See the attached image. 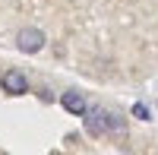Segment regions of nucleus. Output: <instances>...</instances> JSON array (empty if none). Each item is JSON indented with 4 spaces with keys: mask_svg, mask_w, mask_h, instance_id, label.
<instances>
[{
    "mask_svg": "<svg viewBox=\"0 0 158 155\" xmlns=\"http://www.w3.org/2000/svg\"><path fill=\"white\" fill-rule=\"evenodd\" d=\"M16 44H19L22 54H35V51L44 48V32H41V29H19Z\"/></svg>",
    "mask_w": 158,
    "mask_h": 155,
    "instance_id": "f257e3e1",
    "label": "nucleus"
},
{
    "mask_svg": "<svg viewBox=\"0 0 158 155\" xmlns=\"http://www.w3.org/2000/svg\"><path fill=\"white\" fill-rule=\"evenodd\" d=\"M85 133L89 136H104L108 133V111L104 108H85Z\"/></svg>",
    "mask_w": 158,
    "mask_h": 155,
    "instance_id": "f03ea898",
    "label": "nucleus"
},
{
    "mask_svg": "<svg viewBox=\"0 0 158 155\" xmlns=\"http://www.w3.org/2000/svg\"><path fill=\"white\" fill-rule=\"evenodd\" d=\"M0 86H3V92H10V95H22V92H29V79H25L19 70H6L3 79H0Z\"/></svg>",
    "mask_w": 158,
    "mask_h": 155,
    "instance_id": "7ed1b4c3",
    "label": "nucleus"
},
{
    "mask_svg": "<svg viewBox=\"0 0 158 155\" xmlns=\"http://www.w3.org/2000/svg\"><path fill=\"white\" fill-rule=\"evenodd\" d=\"M60 105L67 108L70 114H85V98H82V92H63V95H60Z\"/></svg>",
    "mask_w": 158,
    "mask_h": 155,
    "instance_id": "20e7f679",
    "label": "nucleus"
},
{
    "mask_svg": "<svg viewBox=\"0 0 158 155\" xmlns=\"http://www.w3.org/2000/svg\"><path fill=\"white\" fill-rule=\"evenodd\" d=\"M123 130H127V124L117 114H108V133H123Z\"/></svg>",
    "mask_w": 158,
    "mask_h": 155,
    "instance_id": "39448f33",
    "label": "nucleus"
},
{
    "mask_svg": "<svg viewBox=\"0 0 158 155\" xmlns=\"http://www.w3.org/2000/svg\"><path fill=\"white\" fill-rule=\"evenodd\" d=\"M133 117H139V120H149V108L142 105V101H136V105H133Z\"/></svg>",
    "mask_w": 158,
    "mask_h": 155,
    "instance_id": "423d86ee",
    "label": "nucleus"
}]
</instances>
